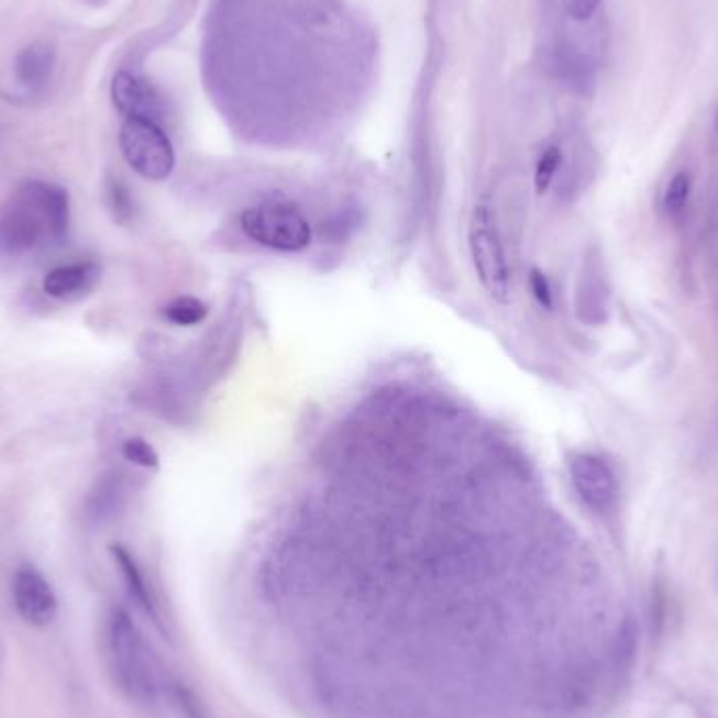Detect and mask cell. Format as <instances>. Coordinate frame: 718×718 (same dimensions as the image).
<instances>
[{
    "label": "cell",
    "instance_id": "6da1fadb",
    "mask_svg": "<svg viewBox=\"0 0 718 718\" xmlns=\"http://www.w3.org/2000/svg\"><path fill=\"white\" fill-rule=\"evenodd\" d=\"M70 196L48 181H24L0 207V255H32L66 240Z\"/></svg>",
    "mask_w": 718,
    "mask_h": 718
},
{
    "label": "cell",
    "instance_id": "7a4b0ae2",
    "mask_svg": "<svg viewBox=\"0 0 718 718\" xmlns=\"http://www.w3.org/2000/svg\"><path fill=\"white\" fill-rule=\"evenodd\" d=\"M106 653L118 689L129 702L152 708L161 697V678L150 643L124 609H114L106 620Z\"/></svg>",
    "mask_w": 718,
    "mask_h": 718
},
{
    "label": "cell",
    "instance_id": "3957f363",
    "mask_svg": "<svg viewBox=\"0 0 718 718\" xmlns=\"http://www.w3.org/2000/svg\"><path fill=\"white\" fill-rule=\"evenodd\" d=\"M118 141L124 161L143 179L164 181L173 175L175 147L161 122L150 118H124Z\"/></svg>",
    "mask_w": 718,
    "mask_h": 718
},
{
    "label": "cell",
    "instance_id": "277c9868",
    "mask_svg": "<svg viewBox=\"0 0 718 718\" xmlns=\"http://www.w3.org/2000/svg\"><path fill=\"white\" fill-rule=\"evenodd\" d=\"M240 225L253 242L279 253H301L313 238L301 210L281 202H267L246 210Z\"/></svg>",
    "mask_w": 718,
    "mask_h": 718
},
{
    "label": "cell",
    "instance_id": "5b68a950",
    "mask_svg": "<svg viewBox=\"0 0 718 718\" xmlns=\"http://www.w3.org/2000/svg\"><path fill=\"white\" fill-rule=\"evenodd\" d=\"M468 248L477 272L494 301H509L510 276L507 255L496 230V219L486 207H477L468 225Z\"/></svg>",
    "mask_w": 718,
    "mask_h": 718
},
{
    "label": "cell",
    "instance_id": "8992f818",
    "mask_svg": "<svg viewBox=\"0 0 718 718\" xmlns=\"http://www.w3.org/2000/svg\"><path fill=\"white\" fill-rule=\"evenodd\" d=\"M13 605L18 616L32 628L53 625L59 611L57 595L41 570L25 563L13 578Z\"/></svg>",
    "mask_w": 718,
    "mask_h": 718
},
{
    "label": "cell",
    "instance_id": "52a82bcc",
    "mask_svg": "<svg viewBox=\"0 0 718 718\" xmlns=\"http://www.w3.org/2000/svg\"><path fill=\"white\" fill-rule=\"evenodd\" d=\"M570 477L588 509L605 512L616 505L618 479L609 464L599 456L574 454L570 461Z\"/></svg>",
    "mask_w": 718,
    "mask_h": 718
},
{
    "label": "cell",
    "instance_id": "ba28073f",
    "mask_svg": "<svg viewBox=\"0 0 718 718\" xmlns=\"http://www.w3.org/2000/svg\"><path fill=\"white\" fill-rule=\"evenodd\" d=\"M101 278V267L95 261H76L57 265L43 278V290L57 301H76L89 295Z\"/></svg>",
    "mask_w": 718,
    "mask_h": 718
},
{
    "label": "cell",
    "instance_id": "9c48e42d",
    "mask_svg": "<svg viewBox=\"0 0 718 718\" xmlns=\"http://www.w3.org/2000/svg\"><path fill=\"white\" fill-rule=\"evenodd\" d=\"M112 99L118 112L124 118H150L161 120V101L147 85L135 78L131 71H118L112 80Z\"/></svg>",
    "mask_w": 718,
    "mask_h": 718
},
{
    "label": "cell",
    "instance_id": "30bf717a",
    "mask_svg": "<svg viewBox=\"0 0 718 718\" xmlns=\"http://www.w3.org/2000/svg\"><path fill=\"white\" fill-rule=\"evenodd\" d=\"M110 551H112V556H114V561H117L118 570H120L122 579H124V584H126V590H129L131 599L137 603V607H140L141 611H143V614H145L154 625L161 626L163 620H161L158 603L154 599L152 588H150L147 579L143 576V572H141L137 561H135V556L131 555V553H129L124 546H120V544H114Z\"/></svg>",
    "mask_w": 718,
    "mask_h": 718
},
{
    "label": "cell",
    "instance_id": "8fae6325",
    "mask_svg": "<svg viewBox=\"0 0 718 718\" xmlns=\"http://www.w3.org/2000/svg\"><path fill=\"white\" fill-rule=\"evenodd\" d=\"M53 66H55V48L47 43H34L18 55L15 74L22 87L36 93L47 85Z\"/></svg>",
    "mask_w": 718,
    "mask_h": 718
},
{
    "label": "cell",
    "instance_id": "7c38bea8",
    "mask_svg": "<svg viewBox=\"0 0 718 718\" xmlns=\"http://www.w3.org/2000/svg\"><path fill=\"white\" fill-rule=\"evenodd\" d=\"M120 500H122V487L118 484L117 477L114 475L103 477L101 482L95 484L93 489L89 491L87 502H85L87 519L93 523L110 521L122 505Z\"/></svg>",
    "mask_w": 718,
    "mask_h": 718
},
{
    "label": "cell",
    "instance_id": "4fadbf2b",
    "mask_svg": "<svg viewBox=\"0 0 718 718\" xmlns=\"http://www.w3.org/2000/svg\"><path fill=\"white\" fill-rule=\"evenodd\" d=\"M163 316L170 324L189 328V325L202 324L207 320L209 307L196 297H179L164 307Z\"/></svg>",
    "mask_w": 718,
    "mask_h": 718
},
{
    "label": "cell",
    "instance_id": "5bb4252c",
    "mask_svg": "<svg viewBox=\"0 0 718 718\" xmlns=\"http://www.w3.org/2000/svg\"><path fill=\"white\" fill-rule=\"evenodd\" d=\"M689 196H692V177L687 173H676L662 196L664 214L671 219L681 217L689 202Z\"/></svg>",
    "mask_w": 718,
    "mask_h": 718
},
{
    "label": "cell",
    "instance_id": "9a60e30c",
    "mask_svg": "<svg viewBox=\"0 0 718 718\" xmlns=\"http://www.w3.org/2000/svg\"><path fill=\"white\" fill-rule=\"evenodd\" d=\"M637 643H639V628L634 625L632 618H626L620 630H618V637L614 641V664L616 669L620 671H628L634 662V653H637Z\"/></svg>",
    "mask_w": 718,
    "mask_h": 718
},
{
    "label": "cell",
    "instance_id": "2e32d148",
    "mask_svg": "<svg viewBox=\"0 0 718 718\" xmlns=\"http://www.w3.org/2000/svg\"><path fill=\"white\" fill-rule=\"evenodd\" d=\"M561 150L556 145H551L549 150H544V154L540 156V161L535 164V175H533V184H535V191L544 194L549 191V187L555 179L556 170L561 166Z\"/></svg>",
    "mask_w": 718,
    "mask_h": 718
},
{
    "label": "cell",
    "instance_id": "e0dca14e",
    "mask_svg": "<svg viewBox=\"0 0 718 718\" xmlns=\"http://www.w3.org/2000/svg\"><path fill=\"white\" fill-rule=\"evenodd\" d=\"M122 456L135 466L141 468H156L161 464L158 452L152 448V443L143 438H129L122 443Z\"/></svg>",
    "mask_w": 718,
    "mask_h": 718
},
{
    "label": "cell",
    "instance_id": "ac0fdd59",
    "mask_svg": "<svg viewBox=\"0 0 718 718\" xmlns=\"http://www.w3.org/2000/svg\"><path fill=\"white\" fill-rule=\"evenodd\" d=\"M108 205H110V210H112L118 223L126 225V223L133 221L135 205H133V198H131V194H129V189L124 184H120V181H110L108 184Z\"/></svg>",
    "mask_w": 718,
    "mask_h": 718
},
{
    "label": "cell",
    "instance_id": "d6986e66",
    "mask_svg": "<svg viewBox=\"0 0 718 718\" xmlns=\"http://www.w3.org/2000/svg\"><path fill=\"white\" fill-rule=\"evenodd\" d=\"M173 697H175V704H177L181 717L210 718L207 704L200 699V695L196 694L194 689H189L184 683L173 685Z\"/></svg>",
    "mask_w": 718,
    "mask_h": 718
},
{
    "label": "cell",
    "instance_id": "ffe728a7",
    "mask_svg": "<svg viewBox=\"0 0 718 718\" xmlns=\"http://www.w3.org/2000/svg\"><path fill=\"white\" fill-rule=\"evenodd\" d=\"M601 2L603 0H563L567 15H570L572 20H576V22H586V20H590V18L599 11Z\"/></svg>",
    "mask_w": 718,
    "mask_h": 718
},
{
    "label": "cell",
    "instance_id": "44dd1931",
    "mask_svg": "<svg viewBox=\"0 0 718 718\" xmlns=\"http://www.w3.org/2000/svg\"><path fill=\"white\" fill-rule=\"evenodd\" d=\"M530 286H532L533 297L544 309H553V290L546 276L540 269H532L530 274Z\"/></svg>",
    "mask_w": 718,
    "mask_h": 718
}]
</instances>
